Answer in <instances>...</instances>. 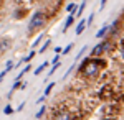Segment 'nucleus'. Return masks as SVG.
<instances>
[{"label": "nucleus", "mask_w": 124, "mask_h": 120, "mask_svg": "<svg viewBox=\"0 0 124 120\" xmlns=\"http://www.w3.org/2000/svg\"><path fill=\"white\" fill-rule=\"evenodd\" d=\"M13 67H15V64H13L12 61H8V63H7V67H5V69H7V71H12Z\"/></svg>", "instance_id": "b1692460"}, {"label": "nucleus", "mask_w": 124, "mask_h": 120, "mask_svg": "<svg viewBox=\"0 0 124 120\" xmlns=\"http://www.w3.org/2000/svg\"><path fill=\"white\" fill-rule=\"evenodd\" d=\"M58 67H60V63H56V64H53V67H51V69H50V74H48L46 81H48V79H50V76H53V74L56 73V69H58Z\"/></svg>", "instance_id": "f3484780"}, {"label": "nucleus", "mask_w": 124, "mask_h": 120, "mask_svg": "<svg viewBox=\"0 0 124 120\" xmlns=\"http://www.w3.org/2000/svg\"><path fill=\"white\" fill-rule=\"evenodd\" d=\"M10 48V40H0V53L7 51Z\"/></svg>", "instance_id": "9d476101"}, {"label": "nucleus", "mask_w": 124, "mask_h": 120, "mask_svg": "<svg viewBox=\"0 0 124 120\" xmlns=\"http://www.w3.org/2000/svg\"><path fill=\"white\" fill-rule=\"evenodd\" d=\"M53 87H55V82H50V86L45 89V94H43V95H50V92L53 91Z\"/></svg>", "instance_id": "a211bd4d"}, {"label": "nucleus", "mask_w": 124, "mask_h": 120, "mask_svg": "<svg viewBox=\"0 0 124 120\" xmlns=\"http://www.w3.org/2000/svg\"><path fill=\"white\" fill-rule=\"evenodd\" d=\"M43 25H45V13L43 12H37L28 23V31H35V30L41 28Z\"/></svg>", "instance_id": "f03ea898"}, {"label": "nucleus", "mask_w": 124, "mask_h": 120, "mask_svg": "<svg viewBox=\"0 0 124 120\" xmlns=\"http://www.w3.org/2000/svg\"><path fill=\"white\" fill-rule=\"evenodd\" d=\"M86 2H88V0H83V2H81V5H79V8H78V12H76V17H78V18H79V17L83 15V12H85V8H86Z\"/></svg>", "instance_id": "f8f14e48"}, {"label": "nucleus", "mask_w": 124, "mask_h": 120, "mask_svg": "<svg viewBox=\"0 0 124 120\" xmlns=\"http://www.w3.org/2000/svg\"><path fill=\"white\" fill-rule=\"evenodd\" d=\"M93 20H94V13H91V15H89V18L86 20V23H88V27H91V23H93Z\"/></svg>", "instance_id": "412c9836"}, {"label": "nucleus", "mask_w": 124, "mask_h": 120, "mask_svg": "<svg viewBox=\"0 0 124 120\" xmlns=\"http://www.w3.org/2000/svg\"><path fill=\"white\" fill-rule=\"evenodd\" d=\"M55 53H56V54H61V53H63V48H61V46H56V48H55Z\"/></svg>", "instance_id": "bb28decb"}, {"label": "nucleus", "mask_w": 124, "mask_h": 120, "mask_svg": "<svg viewBox=\"0 0 124 120\" xmlns=\"http://www.w3.org/2000/svg\"><path fill=\"white\" fill-rule=\"evenodd\" d=\"M106 48H108V41H103V43L96 45L94 49L91 51V56H99V54H103V51H104Z\"/></svg>", "instance_id": "7ed1b4c3"}, {"label": "nucleus", "mask_w": 124, "mask_h": 120, "mask_svg": "<svg viewBox=\"0 0 124 120\" xmlns=\"http://www.w3.org/2000/svg\"><path fill=\"white\" fill-rule=\"evenodd\" d=\"M86 48H88V46H83V48H81V49H79V53H78V56H76V59H75V61H79V59H81V56L85 54Z\"/></svg>", "instance_id": "aec40b11"}, {"label": "nucleus", "mask_w": 124, "mask_h": 120, "mask_svg": "<svg viewBox=\"0 0 124 120\" xmlns=\"http://www.w3.org/2000/svg\"><path fill=\"white\" fill-rule=\"evenodd\" d=\"M45 112H46V107L43 105V107H41V109H40V110L37 112V113H35V117H37V119H41V117L45 115Z\"/></svg>", "instance_id": "dca6fc26"}, {"label": "nucleus", "mask_w": 124, "mask_h": 120, "mask_svg": "<svg viewBox=\"0 0 124 120\" xmlns=\"http://www.w3.org/2000/svg\"><path fill=\"white\" fill-rule=\"evenodd\" d=\"M55 120H71V115H70L68 112H58Z\"/></svg>", "instance_id": "423d86ee"}, {"label": "nucleus", "mask_w": 124, "mask_h": 120, "mask_svg": "<svg viewBox=\"0 0 124 120\" xmlns=\"http://www.w3.org/2000/svg\"><path fill=\"white\" fill-rule=\"evenodd\" d=\"M50 45H51V38H48L46 41H45V43H43V46L40 48V51H38V53H45V51H46L48 48H50Z\"/></svg>", "instance_id": "ddd939ff"}, {"label": "nucleus", "mask_w": 124, "mask_h": 120, "mask_svg": "<svg viewBox=\"0 0 124 120\" xmlns=\"http://www.w3.org/2000/svg\"><path fill=\"white\" fill-rule=\"evenodd\" d=\"M23 109H25V102H22V104H20L18 107L15 109V112H22V110H23Z\"/></svg>", "instance_id": "393cba45"}, {"label": "nucleus", "mask_w": 124, "mask_h": 120, "mask_svg": "<svg viewBox=\"0 0 124 120\" xmlns=\"http://www.w3.org/2000/svg\"><path fill=\"white\" fill-rule=\"evenodd\" d=\"M43 38H45V36H43V35H41V36H38V38H37V41L33 43V48H37V46H38V45H40V41H41Z\"/></svg>", "instance_id": "5701e85b"}, {"label": "nucleus", "mask_w": 124, "mask_h": 120, "mask_svg": "<svg viewBox=\"0 0 124 120\" xmlns=\"http://www.w3.org/2000/svg\"><path fill=\"white\" fill-rule=\"evenodd\" d=\"M73 46H75V45H73V43H70V45H68V46L65 48V49H63V53H61V54H63V56H65V54H68V53H70V51L73 49Z\"/></svg>", "instance_id": "6ab92c4d"}, {"label": "nucleus", "mask_w": 124, "mask_h": 120, "mask_svg": "<svg viewBox=\"0 0 124 120\" xmlns=\"http://www.w3.org/2000/svg\"><path fill=\"white\" fill-rule=\"evenodd\" d=\"M75 18H76V15L75 13H70L68 15V18H66V23H65V28H63V31H68V28L71 27L73 23H75Z\"/></svg>", "instance_id": "39448f33"}, {"label": "nucleus", "mask_w": 124, "mask_h": 120, "mask_svg": "<svg viewBox=\"0 0 124 120\" xmlns=\"http://www.w3.org/2000/svg\"><path fill=\"white\" fill-rule=\"evenodd\" d=\"M45 99H46V95H41V97H38V99H37V104H43V102H45Z\"/></svg>", "instance_id": "a878e982"}, {"label": "nucleus", "mask_w": 124, "mask_h": 120, "mask_svg": "<svg viewBox=\"0 0 124 120\" xmlns=\"http://www.w3.org/2000/svg\"><path fill=\"white\" fill-rule=\"evenodd\" d=\"M101 64L104 66V63H101V59H86L85 64L79 67V73L86 74V76H96V74L99 73V67Z\"/></svg>", "instance_id": "f257e3e1"}, {"label": "nucleus", "mask_w": 124, "mask_h": 120, "mask_svg": "<svg viewBox=\"0 0 124 120\" xmlns=\"http://www.w3.org/2000/svg\"><path fill=\"white\" fill-rule=\"evenodd\" d=\"M88 27V23H86V20H81L79 23H78V27H76V35H81L83 31H85V28Z\"/></svg>", "instance_id": "0eeeda50"}, {"label": "nucleus", "mask_w": 124, "mask_h": 120, "mask_svg": "<svg viewBox=\"0 0 124 120\" xmlns=\"http://www.w3.org/2000/svg\"><path fill=\"white\" fill-rule=\"evenodd\" d=\"M35 54H37V51H35V49H31V51H30L28 54L25 56V58H23V59H22V61H20V63H17V64H15V66H17V67H18V66L22 64V63H27V64H28L30 61H31V59H33V58H35Z\"/></svg>", "instance_id": "20e7f679"}, {"label": "nucleus", "mask_w": 124, "mask_h": 120, "mask_svg": "<svg viewBox=\"0 0 124 120\" xmlns=\"http://www.w3.org/2000/svg\"><path fill=\"white\" fill-rule=\"evenodd\" d=\"M48 64H50V61H46V63H43V64H40L38 67L35 69V74H37V76H38V74H41V73H43V71H45V69L48 67Z\"/></svg>", "instance_id": "9b49d317"}, {"label": "nucleus", "mask_w": 124, "mask_h": 120, "mask_svg": "<svg viewBox=\"0 0 124 120\" xmlns=\"http://www.w3.org/2000/svg\"><path fill=\"white\" fill-rule=\"evenodd\" d=\"M109 25H104V27L101 28V30H99V31H98V33H96V38H104L106 36V33H108V31H109Z\"/></svg>", "instance_id": "1a4fd4ad"}, {"label": "nucleus", "mask_w": 124, "mask_h": 120, "mask_svg": "<svg viewBox=\"0 0 124 120\" xmlns=\"http://www.w3.org/2000/svg\"><path fill=\"white\" fill-rule=\"evenodd\" d=\"M7 74H8V71H7V69H3V71L0 73V82H2V81L5 79V76H7Z\"/></svg>", "instance_id": "4be33fe9"}, {"label": "nucleus", "mask_w": 124, "mask_h": 120, "mask_svg": "<svg viewBox=\"0 0 124 120\" xmlns=\"http://www.w3.org/2000/svg\"><path fill=\"white\" fill-rule=\"evenodd\" d=\"M106 2H108V0H101V8H103V7L106 5Z\"/></svg>", "instance_id": "cd10ccee"}, {"label": "nucleus", "mask_w": 124, "mask_h": 120, "mask_svg": "<svg viewBox=\"0 0 124 120\" xmlns=\"http://www.w3.org/2000/svg\"><path fill=\"white\" fill-rule=\"evenodd\" d=\"M30 71H31V66H30V64H27V66H25V67H23V69H22V71H20L18 74H17V79H15V81H20V79L23 77V74L30 73Z\"/></svg>", "instance_id": "6e6552de"}, {"label": "nucleus", "mask_w": 124, "mask_h": 120, "mask_svg": "<svg viewBox=\"0 0 124 120\" xmlns=\"http://www.w3.org/2000/svg\"><path fill=\"white\" fill-rule=\"evenodd\" d=\"M3 113H5V115H12V113H15V109H13V107H12V105H5V109H3Z\"/></svg>", "instance_id": "4468645a"}, {"label": "nucleus", "mask_w": 124, "mask_h": 120, "mask_svg": "<svg viewBox=\"0 0 124 120\" xmlns=\"http://www.w3.org/2000/svg\"><path fill=\"white\" fill-rule=\"evenodd\" d=\"M66 12L68 13H75V15H76V3H68Z\"/></svg>", "instance_id": "2eb2a0df"}]
</instances>
